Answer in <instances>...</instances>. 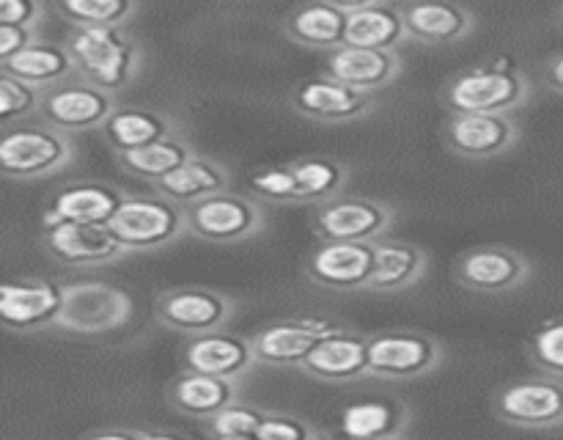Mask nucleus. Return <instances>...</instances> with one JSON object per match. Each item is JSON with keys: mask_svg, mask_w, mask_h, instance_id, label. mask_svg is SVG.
<instances>
[{"mask_svg": "<svg viewBox=\"0 0 563 440\" xmlns=\"http://www.w3.org/2000/svg\"><path fill=\"white\" fill-rule=\"evenodd\" d=\"M533 278V262L500 242L476 245L456 256L454 280L473 295H509Z\"/></svg>", "mask_w": 563, "mask_h": 440, "instance_id": "nucleus-11", "label": "nucleus"}, {"mask_svg": "<svg viewBox=\"0 0 563 440\" xmlns=\"http://www.w3.org/2000/svg\"><path fill=\"white\" fill-rule=\"evenodd\" d=\"M242 399V391L236 380L214 377V374H198L181 369L176 377L165 385V402L174 413L185 418L207 424L209 418L218 416L229 405Z\"/></svg>", "mask_w": 563, "mask_h": 440, "instance_id": "nucleus-24", "label": "nucleus"}, {"mask_svg": "<svg viewBox=\"0 0 563 440\" xmlns=\"http://www.w3.org/2000/svg\"><path fill=\"white\" fill-rule=\"evenodd\" d=\"M80 440H141V429L104 427V429H93V432L82 435Z\"/></svg>", "mask_w": 563, "mask_h": 440, "instance_id": "nucleus-43", "label": "nucleus"}, {"mask_svg": "<svg viewBox=\"0 0 563 440\" xmlns=\"http://www.w3.org/2000/svg\"><path fill=\"white\" fill-rule=\"evenodd\" d=\"M247 193H251L256 201L267 204H300L297 196V174L295 165H264L247 174Z\"/></svg>", "mask_w": 563, "mask_h": 440, "instance_id": "nucleus-35", "label": "nucleus"}, {"mask_svg": "<svg viewBox=\"0 0 563 440\" xmlns=\"http://www.w3.org/2000/svg\"><path fill=\"white\" fill-rule=\"evenodd\" d=\"M388 440H410L407 435H399V438H388Z\"/></svg>", "mask_w": 563, "mask_h": 440, "instance_id": "nucleus-48", "label": "nucleus"}, {"mask_svg": "<svg viewBox=\"0 0 563 440\" xmlns=\"http://www.w3.org/2000/svg\"><path fill=\"white\" fill-rule=\"evenodd\" d=\"M115 110H119V99L113 91H104L75 75L71 80L44 91L38 119L66 135H77V132L102 130Z\"/></svg>", "mask_w": 563, "mask_h": 440, "instance_id": "nucleus-13", "label": "nucleus"}, {"mask_svg": "<svg viewBox=\"0 0 563 440\" xmlns=\"http://www.w3.org/2000/svg\"><path fill=\"white\" fill-rule=\"evenodd\" d=\"M135 317V300L108 280H71L66 284L64 308L55 330L69 336H108L126 328Z\"/></svg>", "mask_w": 563, "mask_h": 440, "instance_id": "nucleus-7", "label": "nucleus"}, {"mask_svg": "<svg viewBox=\"0 0 563 440\" xmlns=\"http://www.w3.org/2000/svg\"><path fill=\"white\" fill-rule=\"evenodd\" d=\"M531 99V77L506 58L467 66L451 75L440 88V102L449 113L515 116V110H520Z\"/></svg>", "mask_w": 563, "mask_h": 440, "instance_id": "nucleus-1", "label": "nucleus"}, {"mask_svg": "<svg viewBox=\"0 0 563 440\" xmlns=\"http://www.w3.org/2000/svg\"><path fill=\"white\" fill-rule=\"evenodd\" d=\"M115 240L132 253H152L170 248L187 237L185 207L159 193H126L124 204L110 220Z\"/></svg>", "mask_w": 563, "mask_h": 440, "instance_id": "nucleus-4", "label": "nucleus"}, {"mask_svg": "<svg viewBox=\"0 0 563 440\" xmlns=\"http://www.w3.org/2000/svg\"><path fill=\"white\" fill-rule=\"evenodd\" d=\"M495 418L506 427L548 432L563 427V380L553 374H526L493 391Z\"/></svg>", "mask_w": 563, "mask_h": 440, "instance_id": "nucleus-9", "label": "nucleus"}, {"mask_svg": "<svg viewBox=\"0 0 563 440\" xmlns=\"http://www.w3.org/2000/svg\"><path fill=\"white\" fill-rule=\"evenodd\" d=\"M44 16H47V6L38 0H3L0 3V25L42 28Z\"/></svg>", "mask_w": 563, "mask_h": 440, "instance_id": "nucleus-40", "label": "nucleus"}, {"mask_svg": "<svg viewBox=\"0 0 563 440\" xmlns=\"http://www.w3.org/2000/svg\"><path fill=\"white\" fill-rule=\"evenodd\" d=\"M412 407L401 399H361L341 410L339 429L357 440H388L407 435Z\"/></svg>", "mask_w": 563, "mask_h": 440, "instance_id": "nucleus-30", "label": "nucleus"}, {"mask_svg": "<svg viewBox=\"0 0 563 440\" xmlns=\"http://www.w3.org/2000/svg\"><path fill=\"white\" fill-rule=\"evenodd\" d=\"M286 38L300 47L333 50L346 44V11L339 0H308L295 6L284 20Z\"/></svg>", "mask_w": 563, "mask_h": 440, "instance_id": "nucleus-28", "label": "nucleus"}, {"mask_svg": "<svg viewBox=\"0 0 563 440\" xmlns=\"http://www.w3.org/2000/svg\"><path fill=\"white\" fill-rule=\"evenodd\" d=\"M542 80L550 91L563 94V53L550 55L542 64Z\"/></svg>", "mask_w": 563, "mask_h": 440, "instance_id": "nucleus-42", "label": "nucleus"}, {"mask_svg": "<svg viewBox=\"0 0 563 440\" xmlns=\"http://www.w3.org/2000/svg\"><path fill=\"white\" fill-rule=\"evenodd\" d=\"M555 22H559V25L563 28V6H561L559 11H555Z\"/></svg>", "mask_w": 563, "mask_h": 440, "instance_id": "nucleus-46", "label": "nucleus"}, {"mask_svg": "<svg viewBox=\"0 0 563 440\" xmlns=\"http://www.w3.org/2000/svg\"><path fill=\"white\" fill-rule=\"evenodd\" d=\"M66 284L53 278H11L0 286V322L11 333H47L55 330L64 308Z\"/></svg>", "mask_w": 563, "mask_h": 440, "instance_id": "nucleus-12", "label": "nucleus"}, {"mask_svg": "<svg viewBox=\"0 0 563 440\" xmlns=\"http://www.w3.org/2000/svg\"><path fill=\"white\" fill-rule=\"evenodd\" d=\"M240 314V300L229 292L201 284H181L163 289L154 300V322L165 330L190 336L229 330Z\"/></svg>", "mask_w": 563, "mask_h": 440, "instance_id": "nucleus-6", "label": "nucleus"}, {"mask_svg": "<svg viewBox=\"0 0 563 440\" xmlns=\"http://www.w3.org/2000/svg\"><path fill=\"white\" fill-rule=\"evenodd\" d=\"M346 11V44L372 50H396L407 38L401 3L390 0H339Z\"/></svg>", "mask_w": 563, "mask_h": 440, "instance_id": "nucleus-25", "label": "nucleus"}, {"mask_svg": "<svg viewBox=\"0 0 563 440\" xmlns=\"http://www.w3.org/2000/svg\"><path fill=\"white\" fill-rule=\"evenodd\" d=\"M198 148L192 146L190 138L181 132V135L165 138V141L152 143V146L135 148V152L115 154V163L124 174L137 176V179L148 182V185H157L159 179L170 176L174 170H179L181 165L190 163L192 157H198Z\"/></svg>", "mask_w": 563, "mask_h": 440, "instance_id": "nucleus-32", "label": "nucleus"}, {"mask_svg": "<svg viewBox=\"0 0 563 440\" xmlns=\"http://www.w3.org/2000/svg\"><path fill=\"white\" fill-rule=\"evenodd\" d=\"M317 440H357V438H352V435H346V432H328V429H319V435H317Z\"/></svg>", "mask_w": 563, "mask_h": 440, "instance_id": "nucleus-44", "label": "nucleus"}, {"mask_svg": "<svg viewBox=\"0 0 563 440\" xmlns=\"http://www.w3.org/2000/svg\"><path fill=\"white\" fill-rule=\"evenodd\" d=\"M526 352L539 372L563 380V317L539 322L528 336Z\"/></svg>", "mask_w": 563, "mask_h": 440, "instance_id": "nucleus-36", "label": "nucleus"}, {"mask_svg": "<svg viewBox=\"0 0 563 440\" xmlns=\"http://www.w3.org/2000/svg\"><path fill=\"white\" fill-rule=\"evenodd\" d=\"M377 256H374V275L368 280L372 295H405L416 289L429 273V251L410 240H388L377 242Z\"/></svg>", "mask_w": 563, "mask_h": 440, "instance_id": "nucleus-26", "label": "nucleus"}, {"mask_svg": "<svg viewBox=\"0 0 563 440\" xmlns=\"http://www.w3.org/2000/svg\"><path fill=\"white\" fill-rule=\"evenodd\" d=\"M289 105L297 116L317 124H350L377 110L374 94L355 91L328 75L302 77L289 88Z\"/></svg>", "mask_w": 563, "mask_h": 440, "instance_id": "nucleus-14", "label": "nucleus"}, {"mask_svg": "<svg viewBox=\"0 0 563 440\" xmlns=\"http://www.w3.org/2000/svg\"><path fill=\"white\" fill-rule=\"evenodd\" d=\"M522 130L515 116L498 113H449L443 143L465 160H495L520 143Z\"/></svg>", "mask_w": 563, "mask_h": 440, "instance_id": "nucleus-18", "label": "nucleus"}, {"mask_svg": "<svg viewBox=\"0 0 563 440\" xmlns=\"http://www.w3.org/2000/svg\"><path fill=\"white\" fill-rule=\"evenodd\" d=\"M0 72L16 77V80L31 82V86L42 88V91L60 86V82L71 80L77 75L69 47L64 42H44V38L33 44V47H27L25 53L0 64Z\"/></svg>", "mask_w": 563, "mask_h": 440, "instance_id": "nucleus-31", "label": "nucleus"}, {"mask_svg": "<svg viewBox=\"0 0 563 440\" xmlns=\"http://www.w3.org/2000/svg\"><path fill=\"white\" fill-rule=\"evenodd\" d=\"M187 234L209 245H240L267 229V209L251 193L225 190L185 207Z\"/></svg>", "mask_w": 563, "mask_h": 440, "instance_id": "nucleus-8", "label": "nucleus"}, {"mask_svg": "<svg viewBox=\"0 0 563 440\" xmlns=\"http://www.w3.org/2000/svg\"><path fill=\"white\" fill-rule=\"evenodd\" d=\"M75 138L44 124L42 119L36 124L5 127L3 141H0V168H3V176L14 182L55 176L75 165Z\"/></svg>", "mask_w": 563, "mask_h": 440, "instance_id": "nucleus-3", "label": "nucleus"}, {"mask_svg": "<svg viewBox=\"0 0 563 440\" xmlns=\"http://www.w3.org/2000/svg\"><path fill=\"white\" fill-rule=\"evenodd\" d=\"M64 44L75 61L77 77L119 94L143 69V44L126 28H69Z\"/></svg>", "mask_w": 563, "mask_h": 440, "instance_id": "nucleus-2", "label": "nucleus"}, {"mask_svg": "<svg viewBox=\"0 0 563 440\" xmlns=\"http://www.w3.org/2000/svg\"><path fill=\"white\" fill-rule=\"evenodd\" d=\"M335 324L339 322L317 317H286L262 324L251 333L258 366L300 369L319 341L333 333Z\"/></svg>", "mask_w": 563, "mask_h": 440, "instance_id": "nucleus-15", "label": "nucleus"}, {"mask_svg": "<svg viewBox=\"0 0 563 440\" xmlns=\"http://www.w3.org/2000/svg\"><path fill=\"white\" fill-rule=\"evenodd\" d=\"M212 440H256V438H212Z\"/></svg>", "mask_w": 563, "mask_h": 440, "instance_id": "nucleus-47", "label": "nucleus"}, {"mask_svg": "<svg viewBox=\"0 0 563 440\" xmlns=\"http://www.w3.org/2000/svg\"><path fill=\"white\" fill-rule=\"evenodd\" d=\"M399 212L394 204L372 196H339L311 212V231L319 242H383L394 231Z\"/></svg>", "mask_w": 563, "mask_h": 440, "instance_id": "nucleus-10", "label": "nucleus"}, {"mask_svg": "<svg viewBox=\"0 0 563 440\" xmlns=\"http://www.w3.org/2000/svg\"><path fill=\"white\" fill-rule=\"evenodd\" d=\"M42 248L49 258L77 270L108 267L130 256L110 226L91 223H42Z\"/></svg>", "mask_w": 563, "mask_h": 440, "instance_id": "nucleus-16", "label": "nucleus"}, {"mask_svg": "<svg viewBox=\"0 0 563 440\" xmlns=\"http://www.w3.org/2000/svg\"><path fill=\"white\" fill-rule=\"evenodd\" d=\"M102 138L113 154L135 152V148L152 146L165 138L181 135L176 116L159 108H141V105H119L108 124L102 127Z\"/></svg>", "mask_w": 563, "mask_h": 440, "instance_id": "nucleus-27", "label": "nucleus"}, {"mask_svg": "<svg viewBox=\"0 0 563 440\" xmlns=\"http://www.w3.org/2000/svg\"><path fill=\"white\" fill-rule=\"evenodd\" d=\"M262 407L251 405V402L240 399L234 405H229L225 410H220L218 416L207 421V432L212 438H253L264 418Z\"/></svg>", "mask_w": 563, "mask_h": 440, "instance_id": "nucleus-38", "label": "nucleus"}, {"mask_svg": "<svg viewBox=\"0 0 563 440\" xmlns=\"http://www.w3.org/2000/svg\"><path fill=\"white\" fill-rule=\"evenodd\" d=\"M231 182H234V176H231L229 165L209 157V154H198L190 163L181 165L179 170L152 185V190L181 204V207H190V204L203 201V198L231 190Z\"/></svg>", "mask_w": 563, "mask_h": 440, "instance_id": "nucleus-29", "label": "nucleus"}, {"mask_svg": "<svg viewBox=\"0 0 563 440\" xmlns=\"http://www.w3.org/2000/svg\"><path fill=\"white\" fill-rule=\"evenodd\" d=\"M141 440H185V438H176V435H168V432H146V429H141Z\"/></svg>", "mask_w": 563, "mask_h": 440, "instance_id": "nucleus-45", "label": "nucleus"}, {"mask_svg": "<svg viewBox=\"0 0 563 440\" xmlns=\"http://www.w3.org/2000/svg\"><path fill=\"white\" fill-rule=\"evenodd\" d=\"M181 369L198 374H214V377L236 380L258 369L256 350L251 336L234 333V330H214V333L190 336L181 344Z\"/></svg>", "mask_w": 563, "mask_h": 440, "instance_id": "nucleus-20", "label": "nucleus"}, {"mask_svg": "<svg viewBox=\"0 0 563 440\" xmlns=\"http://www.w3.org/2000/svg\"><path fill=\"white\" fill-rule=\"evenodd\" d=\"M407 38L423 47H449L460 44L476 31V14L462 3L445 0H412L401 3Z\"/></svg>", "mask_w": 563, "mask_h": 440, "instance_id": "nucleus-23", "label": "nucleus"}, {"mask_svg": "<svg viewBox=\"0 0 563 440\" xmlns=\"http://www.w3.org/2000/svg\"><path fill=\"white\" fill-rule=\"evenodd\" d=\"M53 9L69 28H126L141 6L135 0H55Z\"/></svg>", "mask_w": 563, "mask_h": 440, "instance_id": "nucleus-34", "label": "nucleus"}, {"mask_svg": "<svg viewBox=\"0 0 563 440\" xmlns=\"http://www.w3.org/2000/svg\"><path fill=\"white\" fill-rule=\"evenodd\" d=\"M306 377L328 385H350L368 377V333L352 324H335L300 366Z\"/></svg>", "mask_w": 563, "mask_h": 440, "instance_id": "nucleus-21", "label": "nucleus"}, {"mask_svg": "<svg viewBox=\"0 0 563 440\" xmlns=\"http://www.w3.org/2000/svg\"><path fill=\"white\" fill-rule=\"evenodd\" d=\"M401 72H405V61H401L396 50H372L344 44V47L328 53L322 75L333 77V80L344 82V86L355 88V91L377 94L383 88L394 86L401 77Z\"/></svg>", "mask_w": 563, "mask_h": 440, "instance_id": "nucleus-22", "label": "nucleus"}, {"mask_svg": "<svg viewBox=\"0 0 563 440\" xmlns=\"http://www.w3.org/2000/svg\"><path fill=\"white\" fill-rule=\"evenodd\" d=\"M42 88L0 72V121H3V127H14L16 121L22 124V121L38 116L42 113Z\"/></svg>", "mask_w": 563, "mask_h": 440, "instance_id": "nucleus-37", "label": "nucleus"}, {"mask_svg": "<svg viewBox=\"0 0 563 440\" xmlns=\"http://www.w3.org/2000/svg\"><path fill=\"white\" fill-rule=\"evenodd\" d=\"M374 245L372 242H317L308 251L302 275L319 289L366 292L377 256Z\"/></svg>", "mask_w": 563, "mask_h": 440, "instance_id": "nucleus-17", "label": "nucleus"}, {"mask_svg": "<svg viewBox=\"0 0 563 440\" xmlns=\"http://www.w3.org/2000/svg\"><path fill=\"white\" fill-rule=\"evenodd\" d=\"M319 429L308 418L286 410H267L258 424L256 440H317Z\"/></svg>", "mask_w": 563, "mask_h": 440, "instance_id": "nucleus-39", "label": "nucleus"}, {"mask_svg": "<svg viewBox=\"0 0 563 440\" xmlns=\"http://www.w3.org/2000/svg\"><path fill=\"white\" fill-rule=\"evenodd\" d=\"M42 42V28L0 25V64L11 61L14 55L25 53L27 47Z\"/></svg>", "mask_w": 563, "mask_h": 440, "instance_id": "nucleus-41", "label": "nucleus"}, {"mask_svg": "<svg viewBox=\"0 0 563 440\" xmlns=\"http://www.w3.org/2000/svg\"><path fill=\"white\" fill-rule=\"evenodd\" d=\"M445 361V344L427 330L379 328L368 333V377L410 383L429 377Z\"/></svg>", "mask_w": 563, "mask_h": 440, "instance_id": "nucleus-5", "label": "nucleus"}, {"mask_svg": "<svg viewBox=\"0 0 563 440\" xmlns=\"http://www.w3.org/2000/svg\"><path fill=\"white\" fill-rule=\"evenodd\" d=\"M297 174V196L300 204H328L333 198L344 196L346 182H350V168L341 160L328 157V154H306V157L291 160Z\"/></svg>", "mask_w": 563, "mask_h": 440, "instance_id": "nucleus-33", "label": "nucleus"}, {"mask_svg": "<svg viewBox=\"0 0 563 440\" xmlns=\"http://www.w3.org/2000/svg\"><path fill=\"white\" fill-rule=\"evenodd\" d=\"M124 187L113 182L93 179H71L60 185L58 190L49 193L47 209H44L42 223H91L108 226L113 215L126 198Z\"/></svg>", "mask_w": 563, "mask_h": 440, "instance_id": "nucleus-19", "label": "nucleus"}]
</instances>
